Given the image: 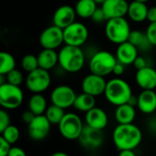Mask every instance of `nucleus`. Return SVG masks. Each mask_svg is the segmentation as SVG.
Masks as SVG:
<instances>
[{
	"mask_svg": "<svg viewBox=\"0 0 156 156\" xmlns=\"http://www.w3.org/2000/svg\"><path fill=\"white\" fill-rule=\"evenodd\" d=\"M143 140V133L133 123L118 124L112 133V142L119 151L134 150Z\"/></svg>",
	"mask_w": 156,
	"mask_h": 156,
	"instance_id": "1",
	"label": "nucleus"
},
{
	"mask_svg": "<svg viewBox=\"0 0 156 156\" xmlns=\"http://www.w3.org/2000/svg\"><path fill=\"white\" fill-rule=\"evenodd\" d=\"M86 62V55L80 47L64 45L58 51V65L68 73L80 71Z\"/></svg>",
	"mask_w": 156,
	"mask_h": 156,
	"instance_id": "2",
	"label": "nucleus"
},
{
	"mask_svg": "<svg viewBox=\"0 0 156 156\" xmlns=\"http://www.w3.org/2000/svg\"><path fill=\"white\" fill-rule=\"evenodd\" d=\"M104 96L111 104L117 107L128 103L133 96V90L126 80L116 77L107 81Z\"/></svg>",
	"mask_w": 156,
	"mask_h": 156,
	"instance_id": "3",
	"label": "nucleus"
},
{
	"mask_svg": "<svg viewBox=\"0 0 156 156\" xmlns=\"http://www.w3.org/2000/svg\"><path fill=\"white\" fill-rule=\"evenodd\" d=\"M131 32V25L125 17L109 19L105 23V37L110 42L117 46L128 41Z\"/></svg>",
	"mask_w": 156,
	"mask_h": 156,
	"instance_id": "4",
	"label": "nucleus"
},
{
	"mask_svg": "<svg viewBox=\"0 0 156 156\" xmlns=\"http://www.w3.org/2000/svg\"><path fill=\"white\" fill-rule=\"evenodd\" d=\"M118 62L116 56L108 50H98L94 52L89 59V69L90 73L106 77L112 73Z\"/></svg>",
	"mask_w": 156,
	"mask_h": 156,
	"instance_id": "5",
	"label": "nucleus"
},
{
	"mask_svg": "<svg viewBox=\"0 0 156 156\" xmlns=\"http://www.w3.org/2000/svg\"><path fill=\"white\" fill-rule=\"evenodd\" d=\"M24 101V92L19 86L10 83L0 85V105L2 109L12 111L19 108Z\"/></svg>",
	"mask_w": 156,
	"mask_h": 156,
	"instance_id": "6",
	"label": "nucleus"
},
{
	"mask_svg": "<svg viewBox=\"0 0 156 156\" xmlns=\"http://www.w3.org/2000/svg\"><path fill=\"white\" fill-rule=\"evenodd\" d=\"M84 124L80 117L73 112H68L58 124V130L61 136L67 140H79Z\"/></svg>",
	"mask_w": 156,
	"mask_h": 156,
	"instance_id": "7",
	"label": "nucleus"
},
{
	"mask_svg": "<svg viewBox=\"0 0 156 156\" xmlns=\"http://www.w3.org/2000/svg\"><path fill=\"white\" fill-rule=\"evenodd\" d=\"M25 84L27 89L34 93H43L51 84V76L48 70L37 68V69L27 73Z\"/></svg>",
	"mask_w": 156,
	"mask_h": 156,
	"instance_id": "8",
	"label": "nucleus"
},
{
	"mask_svg": "<svg viewBox=\"0 0 156 156\" xmlns=\"http://www.w3.org/2000/svg\"><path fill=\"white\" fill-rule=\"evenodd\" d=\"M64 32V42L65 45L81 48L89 38V29L83 23L75 21L65 29Z\"/></svg>",
	"mask_w": 156,
	"mask_h": 156,
	"instance_id": "9",
	"label": "nucleus"
},
{
	"mask_svg": "<svg viewBox=\"0 0 156 156\" xmlns=\"http://www.w3.org/2000/svg\"><path fill=\"white\" fill-rule=\"evenodd\" d=\"M38 41L42 48L57 50L65 44L63 29L55 25L49 26L41 32Z\"/></svg>",
	"mask_w": 156,
	"mask_h": 156,
	"instance_id": "10",
	"label": "nucleus"
},
{
	"mask_svg": "<svg viewBox=\"0 0 156 156\" xmlns=\"http://www.w3.org/2000/svg\"><path fill=\"white\" fill-rule=\"evenodd\" d=\"M77 94L75 90L68 85H58L50 93L51 103L64 110L74 105Z\"/></svg>",
	"mask_w": 156,
	"mask_h": 156,
	"instance_id": "11",
	"label": "nucleus"
},
{
	"mask_svg": "<svg viewBox=\"0 0 156 156\" xmlns=\"http://www.w3.org/2000/svg\"><path fill=\"white\" fill-rule=\"evenodd\" d=\"M106 85L107 81L105 80V77L90 73L82 80L81 89L82 92H85L94 97H98L101 94H104Z\"/></svg>",
	"mask_w": 156,
	"mask_h": 156,
	"instance_id": "12",
	"label": "nucleus"
},
{
	"mask_svg": "<svg viewBox=\"0 0 156 156\" xmlns=\"http://www.w3.org/2000/svg\"><path fill=\"white\" fill-rule=\"evenodd\" d=\"M51 125L45 114L37 115L28 124V134L34 141H42L48 137Z\"/></svg>",
	"mask_w": 156,
	"mask_h": 156,
	"instance_id": "13",
	"label": "nucleus"
},
{
	"mask_svg": "<svg viewBox=\"0 0 156 156\" xmlns=\"http://www.w3.org/2000/svg\"><path fill=\"white\" fill-rule=\"evenodd\" d=\"M104 136L102 131L91 128L88 125L84 129L79 138L80 144L88 150H95L103 144Z\"/></svg>",
	"mask_w": 156,
	"mask_h": 156,
	"instance_id": "14",
	"label": "nucleus"
},
{
	"mask_svg": "<svg viewBox=\"0 0 156 156\" xmlns=\"http://www.w3.org/2000/svg\"><path fill=\"white\" fill-rule=\"evenodd\" d=\"M77 14L75 8L69 5H63L58 6L53 14V25L65 29L67 27L76 21Z\"/></svg>",
	"mask_w": 156,
	"mask_h": 156,
	"instance_id": "15",
	"label": "nucleus"
},
{
	"mask_svg": "<svg viewBox=\"0 0 156 156\" xmlns=\"http://www.w3.org/2000/svg\"><path fill=\"white\" fill-rule=\"evenodd\" d=\"M107 20L127 16L129 3L127 0H105L101 6Z\"/></svg>",
	"mask_w": 156,
	"mask_h": 156,
	"instance_id": "16",
	"label": "nucleus"
},
{
	"mask_svg": "<svg viewBox=\"0 0 156 156\" xmlns=\"http://www.w3.org/2000/svg\"><path fill=\"white\" fill-rule=\"evenodd\" d=\"M85 122L86 125L103 131L108 123H109V118L106 113V112L99 107H94L85 114Z\"/></svg>",
	"mask_w": 156,
	"mask_h": 156,
	"instance_id": "17",
	"label": "nucleus"
},
{
	"mask_svg": "<svg viewBox=\"0 0 156 156\" xmlns=\"http://www.w3.org/2000/svg\"><path fill=\"white\" fill-rule=\"evenodd\" d=\"M115 56L119 62L129 66L133 64L134 60L139 56V49L131 42L126 41L117 46Z\"/></svg>",
	"mask_w": 156,
	"mask_h": 156,
	"instance_id": "18",
	"label": "nucleus"
},
{
	"mask_svg": "<svg viewBox=\"0 0 156 156\" xmlns=\"http://www.w3.org/2000/svg\"><path fill=\"white\" fill-rule=\"evenodd\" d=\"M135 81L142 90H155L156 69L151 66L138 69L135 74Z\"/></svg>",
	"mask_w": 156,
	"mask_h": 156,
	"instance_id": "19",
	"label": "nucleus"
},
{
	"mask_svg": "<svg viewBox=\"0 0 156 156\" xmlns=\"http://www.w3.org/2000/svg\"><path fill=\"white\" fill-rule=\"evenodd\" d=\"M138 109L144 114H152L156 111V92L154 90H143L138 95Z\"/></svg>",
	"mask_w": 156,
	"mask_h": 156,
	"instance_id": "20",
	"label": "nucleus"
},
{
	"mask_svg": "<svg viewBox=\"0 0 156 156\" xmlns=\"http://www.w3.org/2000/svg\"><path fill=\"white\" fill-rule=\"evenodd\" d=\"M149 7L146 4L132 1L129 4L127 16L130 20L135 23H143L147 20V14H148Z\"/></svg>",
	"mask_w": 156,
	"mask_h": 156,
	"instance_id": "21",
	"label": "nucleus"
},
{
	"mask_svg": "<svg viewBox=\"0 0 156 156\" xmlns=\"http://www.w3.org/2000/svg\"><path fill=\"white\" fill-rule=\"evenodd\" d=\"M37 60L39 68L49 71L58 64V52L55 49L42 48L37 55Z\"/></svg>",
	"mask_w": 156,
	"mask_h": 156,
	"instance_id": "22",
	"label": "nucleus"
},
{
	"mask_svg": "<svg viewBox=\"0 0 156 156\" xmlns=\"http://www.w3.org/2000/svg\"><path fill=\"white\" fill-rule=\"evenodd\" d=\"M115 120L118 122V124H130L133 123L135 116V107L132 106L129 103H125L120 106L116 107L115 110Z\"/></svg>",
	"mask_w": 156,
	"mask_h": 156,
	"instance_id": "23",
	"label": "nucleus"
},
{
	"mask_svg": "<svg viewBox=\"0 0 156 156\" xmlns=\"http://www.w3.org/2000/svg\"><path fill=\"white\" fill-rule=\"evenodd\" d=\"M74 8L77 16L87 19L92 16L93 13L98 8V4L94 0H78Z\"/></svg>",
	"mask_w": 156,
	"mask_h": 156,
	"instance_id": "24",
	"label": "nucleus"
},
{
	"mask_svg": "<svg viewBox=\"0 0 156 156\" xmlns=\"http://www.w3.org/2000/svg\"><path fill=\"white\" fill-rule=\"evenodd\" d=\"M28 110L36 116L45 114L48 109V102L42 93H34L28 100Z\"/></svg>",
	"mask_w": 156,
	"mask_h": 156,
	"instance_id": "25",
	"label": "nucleus"
},
{
	"mask_svg": "<svg viewBox=\"0 0 156 156\" xmlns=\"http://www.w3.org/2000/svg\"><path fill=\"white\" fill-rule=\"evenodd\" d=\"M73 107L77 111L86 113L94 107H96V97L87 94L85 92L78 94Z\"/></svg>",
	"mask_w": 156,
	"mask_h": 156,
	"instance_id": "26",
	"label": "nucleus"
},
{
	"mask_svg": "<svg viewBox=\"0 0 156 156\" xmlns=\"http://www.w3.org/2000/svg\"><path fill=\"white\" fill-rule=\"evenodd\" d=\"M128 41L135 46L139 51H146L153 47L146 36V33L141 30H132Z\"/></svg>",
	"mask_w": 156,
	"mask_h": 156,
	"instance_id": "27",
	"label": "nucleus"
},
{
	"mask_svg": "<svg viewBox=\"0 0 156 156\" xmlns=\"http://www.w3.org/2000/svg\"><path fill=\"white\" fill-rule=\"evenodd\" d=\"M0 74L6 75L10 71L16 69V59L14 56L6 51H2L0 53Z\"/></svg>",
	"mask_w": 156,
	"mask_h": 156,
	"instance_id": "28",
	"label": "nucleus"
},
{
	"mask_svg": "<svg viewBox=\"0 0 156 156\" xmlns=\"http://www.w3.org/2000/svg\"><path fill=\"white\" fill-rule=\"evenodd\" d=\"M64 111H65L64 109H62L58 106H56L54 104H51L48 107V109L45 112V116L47 117V119L49 121V122L51 124L58 125L66 114Z\"/></svg>",
	"mask_w": 156,
	"mask_h": 156,
	"instance_id": "29",
	"label": "nucleus"
},
{
	"mask_svg": "<svg viewBox=\"0 0 156 156\" xmlns=\"http://www.w3.org/2000/svg\"><path fill=\"white\" fill-rule=\"evenodd\" d=\"M21 68L27 73H29V72L37 69V68H39L37 56H35L33 54L25 55L21 59Z\"/></svg>",
	"mask_w": 156,
	"mask_h": 156,
	"instance_id": "30",
	"label": "nucleus"
},
{
	"mask_svg": "<svg viewBox=\"0 0 156 156\" xmlns=\"http://www.w3.org/2000/svg\"><path fill=\"white\" fill-rule=\"evenodd\" d=\"M1 137H3L5 141H7L10 144L13 145L18 141L20 137V132L16 125L10 124L1 133Z\"/></svg>",
	"mask_w": 156,
	"mask_h": 156,
	"instance_id": "31",
	"label": "nucleus"
},
{
	"mask_svg": "<svg viewBox=\"0 0 156 156\" xmlns=\"http://www.w3.org/2000/svg\"><path fill=\"white\" fill-rule=\"evenodd\" d=\"M5 77H6L7 83H10L15 86H19V87L26 80V79H24L23 73L17 69H15L12 71H10L9 73H7L5 75Z\"/></svg>",
	"mask_w": 156,
	"mask_h": 156,
	"instance_id": "32",
	"label": "nucleus"
},
{
	"mask_svg": "<svg viewBox=\"0 0 156 156\" xmlns=\"http://www.w3.org/2000/svg\"><path fill=\"white\" fill-rule=\"evenodd\" d=\"M146 36L153 47H156V22L150 23L146 28Z\"/></svg>",
	"mask_w": 156,
	"mask_h": 156,
	"instance_id": "33",
	"label": "nucleus"
},
{
	"mask_svg": "<svg viewBox=\"0 0 156 156\" xmlns=\"http://www.w3.org/2000/svg\"><path fill=\"white\" fill-rule=\"evenodd\" d=\"M10 116L6 110H0V133L10 125Z\"/></svg>",
	"mask_w": 156,
	"mask_h": 156,
	"instance_id": "34",
	"label": "nucleus"
},
{
	"mask_svg": "<svg viewBox=\"0 0 156 156\" xmlns=\"http://www.w3.org/2000/svg\"><path fill=\"white\" fill-rule=\"evenodd\" d=\"M90 19L94 23H96V24H101V23L107 21L106 16H105V14H104V12H103V10H102L101 7H98L95 10V12L93 13V15L90 17Z\"/></svg>",
	"mask_w": 156,
	"mask_h": 156,
	"instance_id": "35",
	"label": "nucleus"
},
{
	"mask_svg": "<svg viewBox=\"0 0 156 156\" xmlns=\"http://www.w3.org/2000/svg\"><path fill=\"white\" fill-rule=\"evenodd\" d=\"M11 148H12V144H10L3 137H0V156L8 155Z\"/></svg>",
	"mask_w": 156,
	"mask_h": 156,
	"instance_id": "36",
	"label": "nucleus"
},
{
	"mask_svg": "<svg viewBox=\"0 0 156 156\" xmlns=\"http://www.w3.org/2000/svg\"><path fill=\"white\" fill-rule=\"evenodd\" d=\"M134 68L138 70V69H142L144 68H146L148 65V62H147V59L144 58V57H142V56H138L137 58L134 60L133 64Z\"/></svg>",
	"mask_w": 156,
	"mask_h": 156,
	"instance_id": "37",
	"label": "nucleus"
},
{
	"mask_svg": "<svg viewBox=\"0 0 156 156\" xmlns=\"http://www.w3.org/2000/svg\"><path fill=\"white\" fill-rule=\"evenodd\" d=\"M36 117V115L31 112V111H29V110H27V111H25L23 113H22V115H21V118H22V121L25 122V123H27V125L34 120V118Z\"/></svg>",
	"mask_w": 156,
	"mask_h": 156,
	"instance_id": "38",
	"label": "nucleus"
},
{
	"mask_svg": "<svg viewBox=\"0 0 156 156\" xmlns=\"http://www.w3.org/2000/svg\"><path fill=\"white\" fill-rule=\"evenodd\" d=\"M125 65L124 64H122V63H121V62H117L116 63V65H115V67H114V69H113V70H112V74L114 75V76H116V77H120V76H122L123 73H124V71H125Z\"/></svg>",
	"mask_w": 156,
	"mask_h": 156,
	"instance_id": "39",
	"label": "nucleus"
},
{
	"mask_svg": "<svg viewBox=\"0 0 156 156\" xmlns=\"http://www.w3.org/2000/svg\"><path fill=\"white\" fill-rule=\"evenodd\" d=\"M7 156H27V154L22 148L18 146H12Z\"/></svg>",
	"mask_w": 156,
	"mask_h": 156,
	"instance_id": "40",
	"label": "nucleus"
},
{
	"mask_svg": "<svg viewBox=\"0 0 156 156\" xmlns=\"http://www.w3.org/2000/svg\"><path fill=\"white\" fill-rule=\"evenodd\" d=\"M147 20L150 23L156 22V5L155 6H151L148 9V14H147Z\"/></svg>",
	"mask_w": 156,
	"mask_h": 156,
	"instance_id": "41",
	"label": "nucleus"
},
{
	"mask_svg": "<svg viewBox=\"0 0 156 156\" xmlns=\"http://www.w3.org/2000/svg\"><path fill=\"white\" fill-rule=\"evenodd\" d=\"M118 156H137L136 154L133 152V150H123L120 151V154Z\"/></svg>",
	"mask_w": 156,
	"mask_h": 156,
	"instance_id": "42",
	"label": "nucleus"
},
{
	"mask_svg": "<svg viewBox=\"0 0 156 156\" xmlns=\"http://www.w3.org/2000/svg\"><path fill=\"white\" fill-rule=\"evenodd\" d=\"M128 103L131 104L133 107H137V105H138V96H135V95L133 94V96L130 98Z\"/></svg>",
	"mask_w": 156,
	"mask_h": 156,
	"instance_id": "43",
	"label": "nucleus"
},
{
	"mask_svg": "<svg viewBox=\"0 0 156 156\" xmlns=\"http://www.w3.org/2000/svg\"><path fill=\"white\" fill-rule=\"evenodd\" d=\"M51 156H69V154H67L64 152H56L53 154H51Z\"/></svg>",
	"mask_w": 156,
	"mask_h": 156,
	"instance_id": "44",
	"label": "nucleus"
},
{
	"mask_svg": "<svg viewBox=\"0 0 156 156\" xmlns=\"http://www.w3.org/2000/svg\"><path fill=\"white\" fill-rule=\"evenodd\" d=\"M133 1H137V2H141V3H144V4H146V3H148L150 0H133Z\"/></svg>",
	"mask_w": 156,
	"mask_h": 156,
	"instance_id": "45",
	"label": "nucleus"
},
{
	"mask_svg": "<svg viewBox=\"0 0 156 156\" xmlns=\"http://www.w3.org/2000/svg\"><path fill=\"white\" fill-rule=\"evenodd\" d=\"M94 1H95L97 4H101H101H102V3H103L105 0H94Z\"/></svg>",
	"mask_w": 156,
	"mask_h": 156,
	"instance_id": "46",
	"label": "nucleus"
},
{
	"mask_svg": "<svg viewBox=\"0 0 156 156\" xmlns=\"http://www.w3.org/2000/svg\"><path fill=\"white\" fill-rule=\"evenodd\" d=\"M127 1H128V0H127Z\"/></svg>",
	"mask_w": 156,
	"mask_h": 156,
	"instance_id": "47",
	"label": "nucleus"
}]
</instances>
